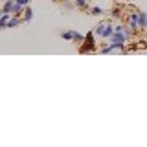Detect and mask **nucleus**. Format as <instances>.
I'll list each match as a JSON object with an SVG mask.
<instances>
[{
  "mask_svg": "<svg viewBox=\"0 0 147 147\" xmlns=\"http://www.w3.org/2000/svg\"><path fill=\"white\" fill-rule=\"evenodd\" d=\"M33 18V9L31 7H26L24 9V20H31Z\"/></svg>",
  "mask_w": 147,
  "mask_h": 147,
  "instance_id": "obj_5",
  "label": "nucleus"
},
{
  "mask_svg": "<svg viewBox=\"0 0 147 147\" xmlns=\"http://www.w3.org/2000/svg\"><path fill=\"white\" fill-rule=\"evenodd\" d=\"M74 35H76V31L72 30V31H64V33H63L61 37H63L64 40H70V39H74Z\"/></svg>",
  "mask_w": 147,
  "mask_h": 147,
  "instance_id": "obj_7",
  "label": "nucleus"
},
{
  "mask_svg": "<svg viewBox=\"0 0 147 147\" xmlns=\"http://www.w3.org/2000/svg\"><path fill=\"white\" fill-rule=\"evenodd\" d=\"M11 13H7V11H2V18H0V28H7V22L11 20Z\"/></svg>",
  "mask_w": 147,
  "mask_h": 147,
  "instance_id": "obj_3",
  "label": "nucleus"
},
{
  "mask_svg": "<svg viewBox=\"0 0 147 147\" xmlns=\"http://www.w3.org/2000/svg\"><path fill=\"white\" fill-rule=\"evenodd\" d=\"M92 50H94V37H92V33H88L85 37V46L81 48V52L86 53V52H92Z\"/></svg>",
  "mask_w": 147,
  "mask_h": 147,
  "instance_id": "obj_2",
  "label": "nucleus"
},
{
  "mask_svg": "<svg viewBox=\"0 0 147 147\" xmlns=\"http://www.w3.org/2000/svg\"><path fill=\"white\" fill-rule=\"evenodd\" d=\"M116 31V28H110L103 22V24H98V28H96V33H98L99 37H103V39H107V37H112V33Z\"/></svg>",
  "mask_w": 147,
  "mask_h": 147,
  "instance_id": "obj_1",
  "label": "nucleus"
},
{
  "mask_svg": "<svg viewBox=\"0 0 147 147\" xmlns=\"http://www.w3.org/2000/svg\"><path fill=\"white\" fill-rule=\"evenodd\" d=\"M92 13H94V15H99L101 9H99V7H94V9H92Z\"/></svg>",
  "mask_w": 147,
  "mask_h": 147,
  "instance_id": "obj_13",
  "label": "nucleus"
},
{
  "mask_svg": "<svg viewBox=\"0 0 147 147\" xmlns=\"http://www.w3.org/2000/svg\"><path fill=\"white\" fill-rule=\"evenodd\" d=\"M138 22H140V28L147 26V15H145V13H140V20H138Z\"/></svg>",
  "mask_w": 147,
  "mask_h": 147,
  "instance_id": "obj_6",
  "label": "nucleus"
},
{
  "mask_svg": "<svg viewBox=\"0 0 147 147\" xmlns=\"http://www.w3.org/2000/svg\"><path fill=\"white\" fill-rule=\"evenodd\" d=\"M15 2H17V4H20V6H26V4L30 2V0H15Z\"/></svg>",
  "mask_w": 147,
  "mask_h": 147,
  "instance_id": "obj_12",
  "label": "nucleus"
},
{
  "mask_svg": "<svg viewBox=\"0 0 147 147\" xmlns=\"http://www.w3.org/2000/svg\"><path fill=\"white\" fill-rule=\"evenodd\" d=\"M76 6H79V7H85V6H86V0H76Z\"/></svg>",
  "mask_w": 147,
  "mask_h": 147,
  "instance_id": "obj_11",
  "label": "nucleus"
},
{
  "mask_svg": "<svg viewBox=\"0 0 147 147\" xmlns=\"http://www.w3.org/2000/svg\"><path fill=\"white\" fill-rule=\"evenodd\" d=\"M18 22H20L18 18H11V20L7 22V28H15V26H18Z\"/></svg>",
  "mask_w": 147,
  "mask_h": 147,
  "instance_id": "obj_9",
  "label": "nucleus"
},
{
  "mask_svg": "<svg viewBox=\"0 0 147 147\" xmlns=\"http://www.w3.org/2000/svg\"><path fill=\"white\" fill-rule=\"evenodd\" d=\"M74 40H76V42H85V37L79 35V33H76V35H74Z\"/></svg>",
  "mask_w": 147,
  "mask_h": 147,
  "instance_id": "obj_10",
  "label": "nucleus"
},
{
  "mask_svg": "<svg viewBox=\"0 0 147 147\" xmlns=\"http://www.w3.org/2000/svg\"><path fill=\"white\" fill-rule=\"evenodd\" d=\"M13 6H15V2H13V0H6V4H4V11L11 13L13 11Z\"/></svg>",
  "mask_w": 147,
  "mask_h": 147,
  "instance_id": "obj_4",
  "label": "nucleus"
},
{
  "mask_svg": "<svg viewBox=\"0 0 147 147\" xmlns=\"http://www.w3.org/2000/svg\"><path fill=\"white\" fill-rule=\"evenodd\" d=\"M11 13H13V15H18V13H22V6L15 2V6H13V11H11Z\"/></svg>",
  "mask_w": 147,
  "mask_h": 147,
  "instance_id": "obj_8",
  "label": "nucleus"
}]
</instances>
